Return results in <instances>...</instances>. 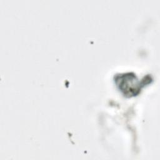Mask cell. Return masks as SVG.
I'll return each instance as SVG.
<instances>
[{
  "label": "cell",
  "mask_w": 160,
  "mask_h": 160,
  "mask_svg": "<svg viewBox=\"0 0 160 160\" xmlns=\"http://www.w3.org/2000/svg\"><path fill=\"white\" fill-rule=\"evenodd\" d=\"M116 82L119 89L126 95H135L140 89V83L136 76L132 73L118 75Z\"/></svg>",
  "instance_id": "obj_1"
}]
</instances>
